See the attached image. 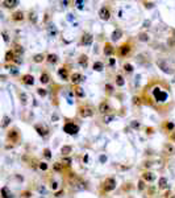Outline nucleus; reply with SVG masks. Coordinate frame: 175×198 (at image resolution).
<instances>
[{
  "instance_id": "nucleus-1",
  "label": "nucleus",
  "mask_w": 175,
  "mask_h": 198,
  "mask_svg": "<svg viewBox=\"0 0 175 198\" xmlns=\"http://www.w3.org/2000/svg\"><path fill=\"white\" fill-rule=\"evenodd\" d=\"M63 131L66 133H69V135H74V133H76L79 131V127L74 123H66L65 127H63Z\"/></svg>"
},
{
  "instance_id": "nucleus-2",
  "label": "nucleus",
  "mask_w": 175,
  "mask_h": 198,
  "mask_svg": "<svg viewBox=\"0 0 175 198\" xmlns=\"http://www.w3.org/2000/svg\"><path fill=\"white\" fill-rule=\"evenodd\" d=\"M116 187V181L115 178H107L104 182H103V189L105 191H112Z\"/></svg>"
},
{
  "instance_id": "nucleus-3",
  "label": "nucleus",
  "mask_w": 175,
  "mask_h": 198,
  "mask_svg": "<svg viewBox=\"0 0 175 198\" xmlns=\"http://www.w3.org/2000/svg\"><path fill=\"white\" fill-rule=\"evenodd\" d=\"M157 65H158L159 69H162V71L167 73V74H171V73H172L171 67H170V65L167 64V61H164V60H159V61H157Z\"/></svg>"
},
{
  "instance_id": "nucleus-4",
  "label": "nucleus",
  "mask_w": 175,
  "mask_h": 198,
  "mask_svg": "<svg viewBox=\"0 0 175 198\" xmlns=\"http://www.w3.org/2000/svg\"><path fill=\"white\" fill-rule=\"evenodd\" d=\"M99 16L101 20H109L111 17V12H109V9L105 8V7H103L100 8V11H99Z\"/></svg>"
},
{
  "instance_id": "nucleus-5",
  "label": "nucleus",
  "mask_w": 175,
  "mask_h": 198,
  "mask_svg": "<svg viewBox=\"0 0 175 198\" xmlns=\"http://www.w3.org/2000/svg\"><path fill=\"white\" fill-rule=\"evenodd\" d=\"M154 95H155V99L159 102H163V101H166V98H167V94L166 92H162L159 88H155L154 90Z\"/></svg>"
},
{
  "instance_id": "nucleus-6",
  "label": "nucleus",
  "mask_w": 175,
  "mask_h": 198,
  "mask_svg": "<svg viewBox=\"0 0 175 198\" xmlns=\"http://www.w3.org/2000/svg\"><path fill=\"white\" fill-rule=\"evenodd\" d=\"M84 79H86V78L82 75V74H79V73H74V74L71 75V81H73L74 85H78V83L83 82Z\"/></svg>"
},
{
  "instance_id": "nucleus-7",
  "label": "nucleus",
  "mask_w": 175,
  "mask_h": 198,
  "mask_svg": "<svg viewBox=\"0 0 175 198\" xmlns=\"http://www.w3.org/2000/svg\"><path fill=\"white\" fill-rule=\"evenodd\" d=\"M92 40H94V37H92V34H90V33H86V34H83V37H82V44L83 45H91L92 44Z\"/></svg>"
},
{
  "instance_id": "nucleus-8",
  "label": "nucleus",
  "mask_w": 175,
  "mask_h": 198,
  "mask_svg": "<svg viewBox=\"0 0 175 198\" xmlns=\"http://www.w3.org/2000/svg\"><path fill=\"white\" fill-rule=\"evenodd\" d=\"M142 178H143V181L151 182V181L155 180V174H154L153 172H145V173L142 174Z\"/></svg>"
},
{
  "instance_id": "nucleus-9",
  "label": "nucleus",
  "mask_w": 175,
  "mask_h": 198,
  "mask_svg": "<svg viewBox=\"0 0 175 198\" xmlns=\"http://www.w3.org/2000/svg\"><path fill=\"white\" fill-rule=\"evenodd\" d=\"M23 82L25 83V85H28V86H32L34 83V78H33V75H30V74H25L23 77Z\"/></svg>"
},
{
  "instance_id": "nucleus-10",
  "label": "nucleus",
  "mask_w": 175,
  "mask_h": 198,
  "mask_svg": "<svg viewBox=\"0 0 175 198\" xmlns=\"http://www.w3.org/2000/svg\"><path fill=\"white\" fill-rule=\"evenodd\" d=\"M94 115V111L91 108H80V116L82 118H90Z\"/></svg>"
},
{
  "instance_id": "nucleus-11",
  "label": "nucleus",
  "mask_w": 175,
  "mask_h": 198,
  "mask_svg": "<svg viewBox=\"0 0 175 198\" xmlns=\"http://www.w3.org/2000/svg\"><path fill=\"white\" fill-rule=\"evenodd\" d=\"M109 105H108L107 102H103V103H100V106H99V112L100 114H108L109 112Z\"/></svg>"
},
{
  "instance_id": "nucleus-12",
  "label": "nucleus",
  "mask_w": 175,
  "mask_h": 198,
  "mask_svg": "<svg viewBox=\"0 0 175 198\" xmlns=\"http://www.w3.org/2000/svg\"><path fill=\"white\" fill-rule=\"evenodd\" d=\"M130 52V45H128V44H124V45H121L120 46V49H119V53L121 56H126L128 53Z\"/></svg>"
},
{
  "instance_id": "nucleus-13",
  "label": "nucleus",
  "mask_w": 175,
  "mask_h": 198,
  "mask_svg": "<svg viewBox=\"0 0 175 198\" xmlns=\"http://www.w3.org/2000/svg\"><path fill=\"white\" fill-rule=\"evenodd\" d=\"M3 4L7 8H13V7L19 6V0H6V2H3Z\"/></svg>"
},
{
  "instance_id": "nucleus-14",
  "label": "nucleus",
  "mask_w": 175,
  "mask_h": 198,
  "mask_svg": "<svg viewBox=\"0 0 175 198\" xmlns=\"http://www.w3.org/2000/svg\"><path fill=\"white\" fill-rule=\"evenodd\" d=\"M2 195H3V198H13L12 197V193L9 191V189L7 186H3L2 187Z\"/></svg>"
},
{
  "instance_id": "nucleus-15",
  "label": "nucleus",
  "mask_w": 175,
  "mask_h": 198,
  "mask_svg": "<svg viewBox=\"0 0 175 198\" xmlns=\"http://www.w3.org/2000/svg\"><path fill=\"white\" fill-rule=\"evenodd\" d=\"M163 149H164V153H167V155H174L175 153V148L171 144H166L163 147Z\"/></svg>"
},
{
  "instance_id": "nucleus-16",
  "label": "nucleus",
  "mask_w": 175,
  "mask_h": 198,
  "mask_svg": "<svg viewBox=\"0 0 175 198\" xmlns=\"http://www.w3.org/2000/svg\"><path fill=\"white\" fill-rule=\"evenodd\" d=\"M36 131L38 132V135H41V136H46L48 135V129H46L45 127H41V126H36Z\"/></svg>"
},
{
  "instance_id": "nucleus-17",
  "label": "nucleus",
  "mask_w": 175,
  "mask_h": 198,
  "mask_svg": "<svg viewBox=\"0 0 175 198\" xmlns=\"http://www.w3.org/2000/svg\"><path fill=\"white\" fill-rule=\"evenodd\" d=\"M58 74H59V77L62 78L63 81H67V79H69L67 70H66V69H63V67H62V69H59V70H58Z\"/></svg>"
},
{
  "instance_id": "nucleus-18",
  "label": "nucleus",
  "mask_w": 175,
  "mask_h": 198,
  "mask_svg": "<svg viewBox=\"0 0 175 198\" xmlns=\"http://www.w3.org/2000/svg\"><path fill=\"white\" fill-rule=\"evenodd\" d=\"M40 81H41V83H49L50 77H49L48 73H42V74H41V77H40Z\"/></svg>"
},
{
  "instance_id": "nucleus-19",
  "label": "nucleus",
  "mask_w": 175,
  "mask_h": 198,
  "mask_svg": "<svg viewBox=\"0 0 175 198\" xmlns=\"http://www.w3.org/2000/svg\"><path fill=\"white\" fill-rule=\"evenodd\" d=\"M112 53H113V48H112V45H111V44H107V45H105V48H104V54L111 56Z\"/></svg>"
},
{
  "instance_id": "nucleus-20",
  "label": "nucleus",
  "mask_w": 175,
  "mask_h": 198,
  "mask_svg": "<svg viewBox=\"0 0 175 198\" xmlns=\"http://www.w3.org/2000/svg\"><path fill=\"white\" fill-rule=\"evenodd\" d=\"M44 60H45V57H44V54H41V53L40 54H36L34 58H33V61L36 62V64H41Z\"/></svg>"
},
{
  "instance_id": "nucleus-21",
  "label": "nucleus",
  "mask_w": 175,
  "mask_h": 198,
  "mask_svg": "<svg viewBox=\"0 0 175 198\" xmlns=\"http://www.w3.org/2000/svg\"><path fill=\"white\" fill-rule=\"evenodd\" d=\"M6 61H7V62L15 61V54H13V52H11V50L7 52V53H6Z\"/></svg>"
},
{
  "instance_id": "nucleus-22",
  "label": "nucleus",
  "mask_w": 175,
  "mask_h": 198,
  "mask_svg": "<svg viewBox=\"0 0 175 198\" xmlns=\"http://www.w3.org/2000/svg\"><path fill=\"white\" fill-rule=\"evenodd\" d=\"M121 34H122V33H121V30H120V29H117V30H115V32L112 33V40H113V41L119 40V38L121 37Z\"/></svg>"
},
{
  "instance_id": "nucleus-23",
  "label": "nucleus",
  "mask_w": 175,
  "mask_h": 198,
  "mask_svg": "<svg viewBox=\"0 0 175 198\" xmlns=\"http://www.w3.org/2000/svg\"><path fill=\"white\" fill-rule=\"evenodd\" d=\"M15 21H20V20H23L24 19V13L23 12H16L13 15V17H12Z\"/></svg>"
},
{
  "instance_id": "nucleus-24",
  "label": "nucleus",
  "mask_w": 175,
  "mask_h": 198,
  "mask_svg": "<svg viewBox=\"0 0 175 198\" xmlns=\"http://www.w3.org/2000/svg\"><path fill=\"white\" fill-rule=\"evenodd\" d=\"M167 187V180L162 177L161 180H159V189H166Z\"/></svg>"
},
{
  "instance_id": "nucleus-25",
  "label": "nucleus",
  "mask_w": 175,
  "mask_h": 198,
  "mask_svg": "<svg viewBox=\"0 0 175 198\" xmlns=\"http://www.w3.org/2000/svg\"><path fill=\"white\" fill-rule=\"evenodd\" d=\"M116 85L120 86V87L125 85V81H124V78H122L121 75H117V77H116Z\"/></svg>"
},
{
  "instance_id": "nucleus-26",
  "label": "nucleus",
  "mask_w": 175,
  "mask_h": 198,
  "mask_svg": "<svg viewBox=\"0 0 175 198\" xmlns=\"http://www.w3.org/2000/svg\"><path fill=\"white\" fill-rule=\"evenodd\" d=\"M9 123H11V118L6 115V116L3 118V123H2V127H3V128L8 127V124H9Z\"/></svg>"
},
{
  "instance_id": "nucleus-27",
  "label": "nucleus",
  "mask_w": 175,
  "mask_h": 198,
  "mask_svg": "<svg viewBox=\"0 0 175 198\" xmlns=\"http://www.w3.org/2000/svg\"><path fill=\"white\" fill-rule=\"evenodd\" d=\"M48 61L50 62V64H57V61H58V57H57L55 54H49V56H48Z\"/></svg>"
},
{
  "instance_id": "nucleus-28",
  "label": "nucleus",
  "mask_w": 175,
  "mask_h": 198,
  "mask_svg": "<svg viewBox=\"0 0 175 198\" xmlns=\"http://www.w3.org/2000/svg\"><path fill=\"white\" fill-rule=\"evenodd\" d=\"M87 61H88V58H87V56H80V58H79V64L82 66H87Z\"/></svg>"
},
{
  "instance_id": "nucleus-29",
  "label": "nucleus",
  "mask_w": 175,
  "mask_h": 198,
  "mask_svg": "<svg viewBox=\"0 0 175 198\" xmlns=\"http://www.w3.org/2000/svg\"><path fill=\"white\" fill-rule=\"evenodd\" d=\"M103 67H104V66H103L101 62H95V64H94V70H96V71H101Z\"/></svg>"
},
{
  "instance_id": "nucleus-30",
  "label": "nucleus",
  "mask_w": 175,
  "mask_h": 198,
  "mask_svg": "<svg viewBox=\"0 0 175 198\" xmlns=\"http://www.w3.org/2000/svg\"><path fill=\"white\" fill-rule=\"evenodd\" d=\"M75 94H76L79 98H83V96H84V91H83V88H80V87H76V88H75Z\"/></svg>"
},
{
  "instance_id": "nucleus-31",
  "label": "nucleus",
  "mask_w": 175,
  "mask_h": 198,
  "mask_svg": "<svg viewBox=\"0 0 175 198\" xmlns=\"http://www.w3.org/2000/svg\"><path fill=\"white\" fill-rule=\"evenodd\" d=\"M20 99H21L23 105H27V102H28V96H27V94H25V92H20Z\"/></svg>"
},
{
  "instance_id": "nucleus-32",
  "label": "nucleus",
  "mask_w": 175,
  "mask_h": 198,
  "mask_svg": "<svg viewBox=\"0 0 175 198\" xmlns=\"http://www.w3.org/2000/svg\"><path fill=\"white\" fill-rule=\"evenodd\" d=\"M8 137L11 139V140H16V139H17V132L13 129V131H11V132L8 133Z\"/></svg>"
},
{
  "instance_id": "nucleus-33",
  "label": "nucleus",
  "mask_w": 175,
  "mask_h": 198,
  "mask_svg": "<svg viewBox=\"0 0 175 198\" xmlns=\"http://www.w3.org/2000/svg\"><path fill=\"white\" fill-rule=\"evenodd\" d=\"M138 40L140 41H149V36L146 33H141L140 36H138Z\"/></svg>"
},
{
  "instance_id": "nucleus-34",
  "label": "nucleus",
  "mask_w": 175,
  "mask_h": 198,
  "mask_svg": "<svg viewBox=\"0 0 175 198\" xmlns=\"http://www.w3.org/2000/svg\"><path fill=\"white\" fill-rule=\"evenodd\" d=\"M113 119H115V116H113V115H105V116H104V120H103V122H104V123H111Z\"/></svg>"
},
{
  "instance_id": "nucleus-35",
  "label": "nucleus",
  "mask_w": 175,
  "mask_h": 198,
  "mask_svg": "<svg viewBox=\"0 0 175 198\" xmlns=\"http://www.w3.org/2000/svg\"><path fill=\"white\" fill-rule=\"evenodd\" d=\"M44 156H45V157L48 159V160H49V159H51V152H50V149H49V148L44 149Z\"/></svg>"
},
{
  "instance_id": "nucleus-36",
  "label": "nucleus",
  "mask_w": 175,
  "mask_h": 198,
  "mask_svg": "<svg viewBox=\"0 0 175 198\" xmlns=\"http://www.w3.org/2000/svg\"><path fill=\"white\" fill-rule=\"evenodd\" d=\"M61 152H62V155H69L71 152V147H63L61 149Z\"/></svg>"
},
{
  "instance_id": "nucleus-37",
  "label": "nucleus",
  "mask_w": 175,
  "mask_h": 198,
  "mask_svg": "<svg viewBox=\"0 0 175 198\" xmlns=\"http://www.w3.org/2000/svg\"><path fill=\"white\" fill-rule=\"evenodd\" d=\"M124 70L128 71V73H132V71H133V66H132L130 64H125V65H124Z\"/></svg>"
},
{
  "instance_id": "nucleus-38",
  "label": "nucleus",
  "mask_w": 175,
  "mask_h": 198,
  "mask_svg": "<svg viewBox=\"0 0 175 198\" xmlns=\"http://www.w3.org/2000/svg\"><path fill=\"white\" fill-rule=\"evenodd\" d=\"M49 33H50V36H53V37L57 34V29H55L54 25H51V27L49 28Z\"/></svg>"
},
{
  "instance_id": "nucleus-39",
  "label": "nucleus",
  "mask_w": 175,
  "mask_h": 198,
  "mask_svg": "<svg viewBox=\"0 0 175 198\" xmlns=\"http://www.w3.org/2000/svg\"><path fill=\"white\" fill-rule=\"evenodd\" d=\"M15 52H16L17 54H21L23 52H24V49H23V46H20V45H16V46H15Z\"/></svg>"
},
{
  "instance_id": "nucleus-40",
  "label": "nucleus",
  "mask_w": 175,
  "mask_h": 198,
  "mask_svg": "<svg viewBox=\"0 0 175 198\" xmlns=\"http://www.w3.org/2000/svg\"><path fill=\"white\" fill-rule=\"evenodd\" d=\"M63 164H65V165H67V166L71 165V159H70V157H65V159L62 160V165H63Z\"/></svg>"
},
{
  "instance_id": "nucleus-41",
  "label": "nucleus",
  "mask_w": 175,
  "mask_h": 198,
  "mask_svg": "<svg viewBox=\"0 0 175 198\" xmlns=\"http://www.w3.org/2000/svg\"><path fill=\"white\" fill-rule=\"evenodd\" d=\"M37 92H38L40 96H46V94H48V92H46V90H44V88H38Z\"/></svg>"
},
{
  "instance_id": "nucleus-42",
  "label": "nucleus",
  "mask_w": 175,
  "mask_h": 198,
  "mask_svg": "<svg viewBox=\"0 0 175 198\" xmlns=\"http://www.w3.org/2000/svg\"><path fill=\"white\" fill-rule=\"evenodd\" d=\"M38 168H40L41 170H46V169H48V164H46V163H41V164L38 165Z\"/></svg>"
},
{
  "instance_id": "nucleus-43",
  "label": "nucleus",
  "mask_w": 175,
  "mask_h": 198,
  "mask_svg": "<svg viewBox=\"0 0 175 198\" xmlns=\"http://www.w3.org/2000/svg\"><path fill=\"white\" fill-rule=\"evenodd\" d=\"M54 169H55L57 172H59L61 169H62V164H59V163H55V164H54Z\"/></svg>"
},
{
  "instance_id": "nucleus-44",
  "label": "nucleus",
  "mask_w": 175,
  "mask_h": 198,
  "mask_svg": "<svg viewBox=\"0 0 175 198\" xmlns=\"http://www.w3.org/2000/svg\"><path fill=\"white\" fill-rule=\"evenodd\" d=\"M138 189H140V190H143V189H145V184H143L142 180L138 182Z\"/></svg>"
},
{
  "instance_id": "nucleus-45",
  "label": "nucleus",
  "mask_w": 175,
  "mask_h": 198,
  "mask_svg": "<svg viewBox=\"0 0 175 198\" xmlns=\"http://www.w3.org/2000/svg\"><path fill=\"white\" fill-rule=\"evenodd\" d=\"M50 187H51V189H53V190H55L57 187H58V184H57L55 181H53V182H51V185H50Z\"/></svg>"
},
{
  "instance_id": "nucleus-46",
  "label": "nucleus",
  "mask_w": 175,
  "mask_h": 198,
  "mask_svg": "<svg viewBox=\"0 0 175 198\" xmlns=\"http://www.w3.org/2000/svg\"><path fill=\"white\" fill-rule=\"evenodd\" d=\"M166 128H167V129H172V128H174V124H172V123H167V124H166Z\"/></svg>"
},
{
  "instance_id": "nucleus-47",
  "label": "nucleus",
  "mask_w": 175,
  "mask_h": 198,
  "mask_svg": "<svg viewBox=\"0 0 175 198\" xmlns=\"http://www.w3.org/2000/svg\"><path fill=\"white\" fill-rule=\"evenodd\" d=\"M83 3H84V2H82V0H79V2H76V4H78V8H79V9H82V8H83V6H82Z\"/></svg>"
},
{
  "instance_id": "nucleus-48",
  "label": "nucleus",
  "mask_w": 175,
  "mask_h": 198,
  "mask_svg": "<svg viewBox=\"0 0 175 198\" xmlns=\"http://www.w3.org/2000/svg\"><path fill=\"white\" fill-rule=\"evenodd\" d=\"M32 20L36 23V13H30V21H32Z\"/></svg>"
},
{
  "instance_id": "nucleus-49",
  "label": "nucleus",
  "mask_w": 175,
  "mask_h": 198,
  "mask_svg": "<svg viewBox=\"0 0 175 198\" xmlns=\"http://www.w3.org/2000/svg\"><path fill=\"white\" fill-rule=\"evenodd\" d=\"M3 37H4V41H6V42H8V34H7L6 32H3Z\"/></svg>"
},
{
  "instance_id": "nucleus-50",
  "label": "nucleus",
  "mask_w": 175,
  "mask_h": 198,
  "mask_svg": "<svg viewBox=\"0 0 175 198\" xmlns=\"http://www.w3.org/2000/svg\"><path fill=\"white\" fill-rule=\"evenodd\" d=\"M132 127L138 128V127H140V123H136V122H133V123H132Z\"/></svg>"
},
{
  "instance_id": "nucleus-51",
  "label": "nucleus",
  "mask_w": 175,
  "mask_h": 198,
  "mask_svg": "<svg viewBox=\"0 0 175 198\" xmlns=\"http://www.w3.org/2000/svg\"><path fill=\"white\" fill-rule=\"evenodd\" d=\"M100 161L101 163H104V161H107V157L105 156H100Z\"/></svg>"
},
{
  "instance_id": "nucleus-52",
  "label": "nucleus",
  "mask_w": 175,
  "mask_h": 198,
  "mask_svg": "<svg viewBox=\"0 0 175 198\" xmlns=\"http://www.w3.org/2000/svg\"><path fill=\"white\" fill-rule=\"evenodd\" d=\"M62 194H63V191L61 190V191H58V193H57V194H55V197H61V195H62Z\"/></svg>"
},
{
  "instance_id": "nucleus-53",
  "label": "nucleus",
  "mask_w": 175,
  "mask_h": 198,
  "mask_svg": "<svg viewBox=\"0 0 175 198\" xmlns=\"http://www.w3.org/2000/svg\"><path fill=\"white\" fill-rule=\"evenodd\" d=\"M15 62H16V64H21V60L17 57V58H15Z\"/></svg>"
},
{
  "instance_id": "nucleus-54",
  "label": "nucleus",
  "mask_w": 175,
  "mask_h": 198,
  "mask_svg": "<svg viewBox=\"0 0 175 198\" xmlns=\"http://www.w3.org/2000/svg\"><path fill=\"white\" fill-rule=\"evenodd\" d=\"M11 73H12V74H17V70L15 69V67H12V70H11Z\"/></svg>"
},
{
  "instance_id": "nucleus-55",
  "label": "nucleus",
  "mask_w": 175,
  "mask_h": 198,
  "mask_svg": "<svg viewBox=\"0 0 175 198\" xmlns=\"http://www.w3.org/2000/svg\"><path fill=\"white\" fill-rule=\"evenodd\" d=\"M149 25H150V23H149V21H145V23H143V27H145V28H147Z\"/></svg>"
},
{
  "instance_id": "nucleus-56",
  "label": "nucleus",
  "mask_w": 175,
  "mask_h": 198,
  "mask_svg": "<svg viewBox=\"0 0 175 198\" xmlns=\"http://www.w3.org/2000/svg\"><path fill=\"white\" fill-rule=\"evenodd\" d=\"M24 197H30V193L29 191H25L24 193Z\"/></svg>"
},
{
  "instance_id": "nucleus-57",
  "label": "nucleus",
  "mask_w": 175,
  "mask_h": 198,
  "mask_svg": "<svg viewBox=\"0 0 175 198\" xmlns=\"http://www.w3.org/2000/svg\"><path fill=\"white\" fill-rule=\"evenodd\" d=\"M109 64H111V65H115V60L111 58V60H109Z\"/></svg>"
},
{
  "instance_id": "nucleus-58",
  "label": "nucleus",
  "mask_w": 175,
  "mask_h": 198,
  "mask_svg": "<svg viewBox=\"0 0 175 198\" xmlns=\"http://www.w3.org/2000/svg\"><path fill=\"white\" fill-rule=\"evenodd\" d=\"M171 140H172V141H175V132L171 135Z\"/></svg>"
},
{
  "instance_id": "nucleus-59",
  "label": "nucleus",
  "mask_w": 175,
  "mask_h": 198,
  "mask_svg": "<svg viewBox=\"0 0 175 198\" xmlns=\"http://www.w3.org/2000/svg\"><path fill=\"white\" fill-rule=\"evenodd\" d=\"M146 7H149V8L153 7V3H146Z\"/></svg>"
},
{
  "instance_id": "nucleus-60",
  "label": "nucleus",
  "mask_w": 175,
  "mask_h": 198,
  "mask_svg": "<svg viewBox=\"0 0 175 198\" xmlns=\"http://www.w3.org/2000/svg\"><path fill=\"white\" fill-rule=\"evenodd\" d=\"M171 198H175V195H172V197H171Z\"/></svg>"
}]
</instances>
